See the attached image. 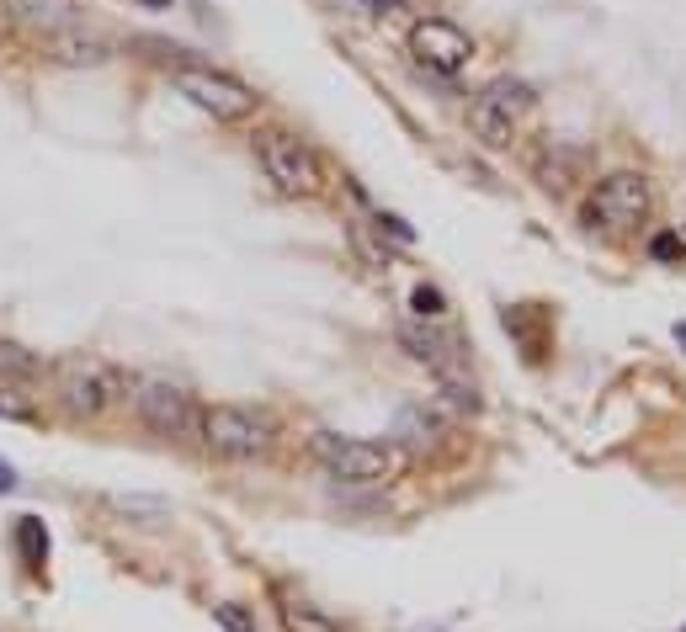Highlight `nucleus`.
Instances as JSON below:
<instances>
[{
    "label": "nucleus",
    "instance_id": "nucleus-1",
    "mask_svg": "<svg viewBox=\"0 0 686 632\" xmlns=\"http://www.w3.org/2000/svg\"><path fill=\"white\" fill-rule=\"evenodd\" d=\"M53 393L59 404L80 420H97V414L118 410L133 399V378L128 367H118L112 357H91V351H74L64 362L53 367Z\"/></svg>",
    "mask_w": 686,
    "mask_h": 632
},
{
    "label": "nucleus",
    "instance_id": "nucleus-2",
    "mask_svg": "<svg viewBox=\"0 0 686 632\" xmlns=\"http://www.w3.org/2000/svg\"><path fill=\"white\" fill-rule=\"evenodd\" d=\"M309 452L315 462L330 473V479H341V484H389L405 473V447H394V441H368V437H336V431H315L309 437Z\"/></svg>",
    "mask_w": 686,
    "mask_h": 632
},
{
    "label": "nucleus",
    "instance_id": "nucleus-3",
    "mask_svg": "<svg viewBox=\"0 0 686 632\" xmlns=\"http://www.w3.org/2000/svg\"><path fill=\"white\" fill-rule=\"evenodd\" d=\"M22 22L38 32V49L49 53L53 64H74V70H97L112 59V43L101 38L97 27H86L80 17H70V6H17Z\"/></svg>",
    "mask_w": 686,
    "mask_h": 632
},
{
    "label": "nucleus",
    "instance_id": "nucleus-4",
    "mask_svg": "<svg viewBox=\"0 0 686 632\" xmlns=\"http://www.w3.org/2000/svg\"><path fill=\"white\" fill-rule=\"evenodd\" d=\"M197 441L229 462H256L277 447V420L267 410H250V404H213V410H202Z\"/></svg>",
    "mask_w": 686,
    "mask_h": 632
},
{
    "label": "nucleus",
    "instance_id": "nucleus-5",
    "mask_svg": "<svg viewBox=\"0 0 686 632\" xmlns=\"http://www.w3.org/2000/svg\"><path fill=\"white\" fill-rule=\"evenodd\" d=\"M533 107H538V91H533L527 80L500 74V80H490V86L474 97L468 128H474V139L485 149H511L516 133H521V122L533 118Z\"/></svg>",
    "mask_w": 686,
    "mask_h": 632
},
{
    "label": "nucleus",
    "instance_id": "nucleus-6",
    "mask_svg": "<svg viewBox=\"0 0 686 632\" xmlns=\"http://www.w3.org/2000/svg\"><path fill=\"white\" fill-rule=\"evenodd\" d=\"M649 213H655V192L634 171L602 175L596 192L586 197V223L602 234H634L638 223H649Z\"/></svg>",
    "mask_w": 686,
    "mask_h": 632
},
{
    "label": "nucleus",
    "instance_id": "nucleus-7",
    "mask_svg": "<svg viewBox=\"0 0 686 632\" xmlns=\"http://www.w3.org/2000/svg\"><path fill=\"white\" fill-rule=\"evenodd\" d=\"M171 86L192 101L197 112H208V118H219V122H246L256 112V91H250L246 80L213 70V64H176Z\"/></svg>",
    "mask_w": 686,
    "mask_h": 632
},
{
    "label": "nucleus",
    "instance_id": "nucleus-8",
    "mask_svg": "<svg viewBox=\"0 0 686 632\" xmlns=\"http://www.w3.org/2000/svg\"><path fill=\"white\" fill-rule=\"evenodd\" d=\"M256 160H261V171L277 192L288 197H319L325 192V165H319V154L298 133H261L256 139Z\"/></svg>",
    "mask_w": 686,
    "mask_h": 632
},
{
    "label": "nucleus",
    "instance_id": "nucleus-9",
    "mask_svg": "<svg viewBox=\"0 0 686 632\" xmlns=\"http://www.w3.org/2000/svg\"><path fill=\"white\" fill-rule=\"evenodd\" d=\"M133 414L166 441H187L202 431L197 399L171 378H133Z\"/></svg>",
    "mask_w": 686,
    "mask_h": 632
},
{
    "label": "nucleus",
    "instance_id": "nucleus-10",
    "mask_svg": "<svg viewBox=\"0 0 686 632\" xmlns=\"http://www.w3.org/2000/svg\"><path fill=\"white\" fill-rule=\"evenodd\" d=\"M410 53H416V64H426L431 74H458L468 70V59H474V38H468L458 22H447V17H420L410 27Z\"/></svg>",
    "mask_w": 686,
    "mask_h": 632
},
{
    "label": "nucleus",
    "instance_id": "nucleus-11",
    "mask_svg": "<svg viewBox=\"0 0 686 632\" xmlns=\"http://www.w3.org/2000/svg\"><path fill=\"white\" fill-rule=\"evenodd\" d=\"M586 165H590V154H586V149H580V144H564V139H554V144H548V149L538 154V165H533V171H538V187H543V192L564 197L569 187H575V181H580V175H586Z\"/></svg>",
    "mask_w": 686,
    "mask_h": 632
},
{
    "label": "nucleus",
    "instance_id": "nucleus-12",
    "mask_svg": "<svg viewBox=\"0 0 686 632\" xmlns=\"http://www.w3.org/2000/svg\"><path fill=\"white\" fill-rule=\"evenodd\" d=\"M277 616H282V628L288 632H341V622H336L330 611L309 606V601H282Z\"/></svg>",
    "mask_w": 686,
    "mask_h": 632
},
{
    "label": "nucleus",
    "instance_id": "nucleus-13",
    "mask_svg": "<svg viewBox=\"0 0 686 632\" xmlns=\"http://www.w3.org/2000/svg\"><path fill=\"white\" fill-rule=\"evenodd\" d=\"M17 553H22L32 569L49 559V526L38 515H17Z\"/></svg>",
    "mask_w": 686,
    "mask_h": 632
},
{
    "label": "nucleus",
    "instance_id": "nucleus-14",
    "mask_svg": "<svg viewBox=\"0 0 686 632\" xmlns=\"http://www.w3.org/2000/svg\"><path fill=\"white\" fill-rule=\"evenodd\" d=\"M43 372V362L32 357V351H22V345L0 341V378H11V383H32Z\"/></svg>",
    "mask_w": 686,
    "mask_h": 632
},
{
    "label": "nucleus",
    "instance_id": "nucleus-15",
    "mask_svg": "<svg viewBox=\"0 0 686 632\" xmlns=\"http://www.w3.org/2000/svg\"><path fill=\"white\" fill-rule=\"evenodd\" d=\"M112 511L145 515V526H155V521H166V515H171V505H166V500H145V494H112Z\"/></svg>",
    "mask_w": 686,
    "mask_h": 632
},
{
    "label": "nucleus",
    "instance_id": "nucleus-16",
    "mask_svg": "<svg viewBox=\"0 0 686 632\" xmlns=\"http://www.w3.org/2000/svg\"><path fill=\"white\" fill-rule=\"evenodd\" d=\"M0 420H17V425H38L43 414H38V404H32V399H22L17 389H0Z\"/></svg>",
    "mask_w": 686,
    "mask_h": 632
},
{
    "label": "nucleus",
    "instance_id": "nucleus-17",
    "mask_svg": "<svg viewBox=\"0 0 686 632\" xmlns=\"http://www.w3.org/2000/svg\"><path fill=\"white\" fill-rule=\"evenodd\" d=\"M410 309H416V314L426 319V324H431V319H441V314H447V298H441V288H431V282H420V288L410 292Z\"/></svg>",
    "mask_w": 686,
    "mask_h": 632
},
{
    "label": "nucleus",
    "instance_id": "nucleus-18",
    "mask_svg": "<svg viewBox=\"0 0 686 632\" xmlns=\"http://www.w3.org/2000/svg\"><path fill=\"white\" fill-rule=\"evenodd\" d=\"M213 622H219L223 632H256V616H250L240 601H223V606H213Z\"/></svg>",
    "mask_w": 686,
    "mask_h": 632
},
{
    "label": "nucleus",
    "instance_id": "nucleus-19",
    "mask_svg": "<svg viewBox=\"0 0 686 632\" xmlns=\"http://www.w3.org/2000/svg\"><path fill=\"white\" fill-rule=\"evenodd\" d=\"M346 11H357V17H372V22H384V17H399L405 11V0H341Z\"/></svg>",
    "mask_w": 686,
    "mask_h": 632
},
{
    "label": "nucleus",
    "instance_id": "nucleus-20",
    "mask_svg": "<svg viewBox=\"0 0 686 632\" xmlns=\"http://www.w3.org/2000/svg\"><path fill=\"white\" fill-rule=\"evenodd\" d=\"M682 234H655V240H649V255H655V261H682Z\"/></svg>",
    "mask_w": 686,
    "mask_h": 632
},
{
    "label": "nucleus",
    "instance_id": "nucleus-21",
    "mask_svg": "<svg viewBox=\"0 0 686 632\" xmlns=\"http://www.w3.org/2000/svg\"><path fill=\"white\" fill-rule=\"evenodd\" d=\"M11 489H17V468L0 458V494H11Z\"/></svg>",
    "mask_w": 686,
    "mask_h": 632
},
{
    "label": "nucleus",
    "instance_id": "nucleus-22",
    "mask_svg": "<svg viewBox=\"0 0 686 632\" xmlns=\"http://www.w3.org/2000/svg\"><path fill=\"white\" fill-rule=\"evenodd\" d=\"M676 341H682V345H686V324H676Z\"/></svg>",
    "mask_w": 686,
    "mask_h": 632
},
{
    "label": "nucleus",
    "instance_id": "nucleus-23",
    "mask_svg": "<svg viewBox=\"0 0 686 632\" xmlns=\"http://www.w3.org/2000/svg\"><path fill=\"white\" fill-rule=\"evenodd\" d=\"M145 6H171V0H145Z\"/></svg>",
    "mask_w": 686,
    "mask_h": 632
},
{
    "label": "nucleus",
    "instance_id": "nucleus-24",
    "mask_svg": "<svg viewBox=\"0 0 686 632\" xmlns=\"http://www.w3.org/2000/svg\"><path fill=\"white\" fill-rule=\"evenodd\" d=\"M682 632H686V628H682Z\"/></svg>",
    "mask_w": 686,
    "mask_h": 632
}]
</instances>
